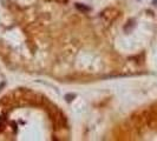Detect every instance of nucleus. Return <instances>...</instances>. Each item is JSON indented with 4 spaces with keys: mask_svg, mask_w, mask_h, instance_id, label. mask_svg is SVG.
I'll return each instance as SVG.
<instances>
[{
    "mask_svg": "<svg viewBox=\"0 0 157 141\" xmlns=\"http://www.w3.org/2000/svg\"><path fill=\"white\" fill-rule=\"evenodd\" d=\"M77 7L80 8V9H83V11H90V8L89 7H85V6H84V7H82V6H80V4H77Z\"/></svg>",
    "mask_w": 157,
    "mask_h": 141,
    "instance_id": "obj_1",
    "label": "nucleus"
}]
</instances>
